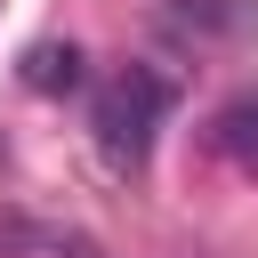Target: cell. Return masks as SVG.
<instances>
[{
    "mask_svg": "<svg viewBox=\"0 0 258 258\" xmlns=\"http://www.w3.org/2000/svg\"><path fill=\"white\" fill-rule=\"evenodd\" d=\"M194 258H202V250H194Z\"/></svg>",
    "mask_w": 258,
    "mask_h": 258,
    "instance_id": "6",
    "label": "cell"
},
{
    "mask_svg": "<svg viewBox=\"0 0 258 258\" xmlns=\"http://www.w3.org/2000/svg\"><path fill=\"white\" fill-rule=\"evenodd\" d=\"M0 258H105L89 234H73V226H48V218H0Z\"/></svg>",
    "mask_w": 258,
    "mask_h": 258,
    "instance_id": "3",
    "label": "cell"
},
{
    "mask_svg": "<svg viewBox=\"0 0 258 258\" xmlns=\"http://www.w3.org/2000/svg\"><path fill=\"white\" fill-rule=\"evenodd\" d=\"M210 145H218L234 169L258 177V89H242V97H226V105L210 113Z\"/></svg>",
    "mask_w": 258,
    "mask_h": 258,
    "instance_id": "4",
    "label": "cell"
},
{
    "mask_svg": "<svg viewBox=\"0 0 258 258\" xmlns=\"http://www.w3.org/2000/svg\"><path fill=\"white\" fill-rule=\"evenodd\" d=\"M161 24H169V32L210 40V32H250V24H258V8H250V0H169V8H161Z\"/></svg>",
    "mask_w": 258,
    "mask_h": 258,
    "instance_id": "5",
    "label": "cell"
},
{
    "mask_svg": "<svg viewBox=\"0 0 258 258\" xmlns=\"http://www.w3.org/2000/svg\"><path fill=\"white\" fill-rule=\"evenodd\" d=\"M169 113V89L153 81V73H121L105 97H97V153L113 161V169H145V153H153V121Z\"/></svg>",
    "mask_w": 258,
    "mask_h": 258,
    "instance_id": "1",
    "label": "cell"
},
{
    "mask_svg": "<svg viewBox=\"0 0 258 258\" xmlns=\"http://www.w3.org/2000/svg\"><path fill=\"white\" fill-rule=\"evenodd\" d=\"M16 81H24L32 97H73V89L89 81V56H81V40H32V48L16 56Z\"/></svg>",
    "mask_w": 258,
    "mask_h": 258,
    "instance_id": "2",
    "label": "cell"
}]
</instances>
